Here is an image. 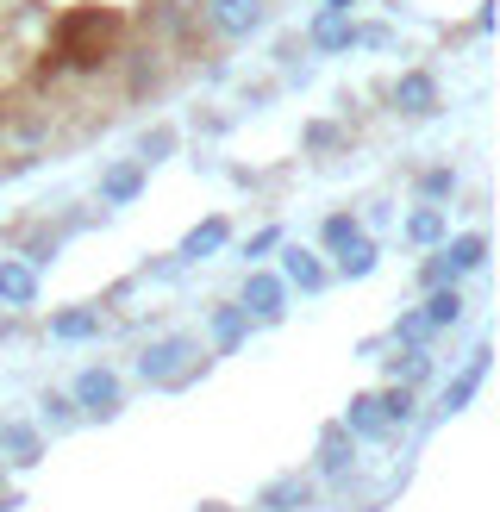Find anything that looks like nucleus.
<instances>
[{
  "mask_svg": "<svg viewBox=\"0 0 500 512\" xmlns=\"http://www.w3.org/2000/svg\"><path fill=\"white\" fill-rule=\"evenodd\" d=\"M282 281H288V288L319 294V288H325V263H319V256H307V250H288V256H282Z\"/></svg>",
  "mask_w": 500,
  "mask_h": 512,
  "instance_id": "10",
  "label": "nucleus"
},
{
  "mask_svg": "<svg viewBox=\"0 0 500 512\" xmlns=\"http://www.w3.org/2000/svg\"><path fill=\"white\" fill-rule=\"evenodd\" d=\"M394 107H400V113H413V119H425V113L438 107V82H432L425 69L400 75V82H394Z\"/></svg>",
  "mask_w": 500,
  "mask_h": 512,
  "instance_id": "6",
  "label": "nucleus"
},
{
  "mask_svg": "<svg viewBox=\"0 0 500 512\" xmlns=\"http://www.w3.org/2000/svg\"><path fill=\"white\" fill-rule=\"evenodd\" d=\"M44 413L57 419V425H69V419H75V400H63V394H44Z\"/></svg>",
  "mask_w": 500,
  "mask_h": 512,
  "instance_id": "25",
  "label": "nucleus"
},
{
  "mask_svg": "<svg viewBox=\"0 0 500 512\" xmlns=\"http://www.w3.org/2000/svg\"><path fill=\"white\" fill-rule=\"evenodd\" d=\"M0 450H7L13 463H38V456H44V444H38L32 425H0Z\"/></svg>",
  "mask_w": 500,
  "mask_h": 512,
  "instance_id": "13",
  "label": "nucleus"
},
{
  "mask_svg": "<svg viewBox=\"0 0 500 512\" xmlns=\"http://www.w3.org/2000/svg\"><path fill=\"white\" fill-rule=\"evenodd\" d=\"M225 238H232V225H225V219H207V225H194V232L182 238V256H207V250H219Z\"/></svg>",
  "mask_w": 500,
  "mask_h": 512,
  "instance_id": "16",
  "label": "nucleus"
},
{
  "mask_svg": "<svg viewBox=\"0 0 500 512\" xmlns=\"http://www.w3.org/2000/svg\"><path fill=\"white\" fill-rule=\"evenodd\" d=\"M344 431H350V438H388V419H382V406H375V394H357V400H350Z\"/></svg>",
  "mask_w": 500,
  "mask_h": 512,
  "instance_id": "9",
  "label": "nucleus"
},
{
  "mask_svg": "<svg viewBox=\"0 0 500 512\" xmlns=\"http://www.w3.org/2000/svg\"><path fill=\"white\" fill-rule=\"evenodd\" d=\"M407 238H413V244H438V238H444V213H438V207H419V213L407 219Z\"/></svg>",
  "mask_w": 500,
  "mask_h": 512,
  "instance_id": "19",
  "label": "nucleus"
},
{
  "mask_svg": "<svg viewBox=\"0 0 500 512\" xmlns=\"http://www.w3.org/2000/svg\"><path fill=\"white\" fill-rule=\"evenodd\" d=\"M350 7H357V0H325L319 13H350Z\"/></svg>",
  "mask_w": 500,
  "mask_h": 512,
  "instance_id": "27",
  "label": "nucleus"
},
{
  "mask_svg": "<svg viewBox=\"0 0 500 512\" xmlns=\"http://www.w3.org/2000/svg\"><path fill=\"white\" fill-rule=\"evenodd\" d=\"M294 500H307V481H300V475H282V481H275V488H263V512H288Z\"/></svg>",
  "mask_w": 500,
  "mask_h": 512,
  "instance_id": "18",
  "label": "nucleus"
},
{
  "mask_svg": "<svg viewBox=\"0 0 500 512\" xmlns=\"http://www.w3.org/2000/svg\"><path fill=\"white\" fill-rule=\"evenodd\" d=\"M419 319H425V325H457V319H463V294H457V288H432V300H425Z\"/></svg>",
  "mask_w": 500,
  "mask_h": 512,
  "instance_id": "15",
  "label": "nucleus"
},
{
  "mask_svg": "<svg viewBox=\"0 0 500 512\" xmlns=\"http://www.w3.org/2000/svg\"><path fill=\"white\" fill-rule=\"evenodd\" d=\"M350 238H363V232H357V219H350V213H332V219H325V244H332V250H344Z\"/></svg>",
  "mask_w": 500,
  "mask_h": 512,
  "instance_id": "21",
  "label": "nucleus"
},
{
  "mask_svg": "<svg viewBox=\"0 0 500 512\" xmlns=\"http://www.w3.org/2000/svg\"><path fill=\"white\" fill-rule=\"evenodd\" d=\"M425 331H432V325H425L419 313H400V325H394V338H407V344H419Z\"/></svg>",
  "mask_w": 500,
  "mask_h": 512,
  "instance_id": "23",
  "label": "nucleus"
},
{
  "mask_svg": "<svg viewBox=\"0 0 500 512\" xmlns=\"http://www.w3.org/2000/svg\"><path fill=\"white\" fill-rule=\"evenodd\" d=\"M419 188H425V194H432V200H438V194H450V188H457V175H450V169H432V175H425V182H419Z\"/></svg>",
  "mask_w": 500,
  "mask_h": 512,
  "instance_id": "24",
  "label": "nucleus"
},
{
  "mask_svg": "<svg viewBox=\"0 0 500 512\" xmlns=\"http://www.w3.org/2000/svg\"><path fill=\"white\" fill-rule=\"evenodd\" d=\"M313 44L319 50H350V44H357V25H350L344 13H319L313 19Z\"/></svg>",
  "mask_w": 500,
  "mask_h": 512,
  "instance_id": "12",
  "label": "nucleus"
},
{
  "mask_svg": "<svg viewBox=\"0 0 500 512\" xmlns=\"http://www.w3.org/2000/svg\"><path fill=\"white\" fill-rule=\"evenodd\" d=\"M125 63V19L113 7H69L50 25V82L57 75H100Z\"/></svg>",
  "mask_w": 500,
  "mask_h": 512,
  "instance_id": "1",
  "label": "nucleus"
},
{
  "mask_svg": "<svg viewBox=\"0 0 500 512\" xmlns=\"http://www.w3.org/2000/svg\"><path fill=\"white\" fill-rule=\"evenodd\" d=\"M194 363H200V344L194 338H157V344H150L144 350V381H169V388H175V381H188L194 375Z\"/></svg>",
  "mask_w": 500,
  "mask_h": 512,
  "instance_id": "2",
  "label": "nucleus"
},
{
  "mask_svg": "<svg viewBox=\"0 0 500 512\" xmlns=\"http://www.w3.org/2000/svg\"><path fill=\"white\" fill-rule=\"evenodd\" d=\"M75 406H82L88 419H113L119 413V375L113 369H82L75 375V394H69Z\"/></svg>",
  "mask_w": 500,
  "mask_h": 512,
  "instance_id": "4",
  "label": "nucleus"
},
{
  "mask_svg": "<svg viewBox=\"0 0 500 512\" xmlns=\"http://www.w3.org/2000/svg\"><path fill=\"white\" fill-rule=\"evenodd\" d=\"M244 331H250V313H244V306H219V313H213V338H219V350H238Z\"/></svg>",
  "mask_w": 500,
  "mask_h": 512,
  "instance_id": "14",
  "label": "nucleus"
},
{
  "mask_svg": "<svg viewBox=\"0 0 500 512\" xmlns=\"http://www.w3.org/2000/svg\"><path fill=\"white\" fill-rule=\"evenodd\" d=\"M200 19L213 25L219 44H232V38H250L263 25V0H200Z\"/></svg>",
  "mask_w": 500,
  "mask_h": 512,
  "instance_id": "3",
  "label": "nucleus"
},
{
  "mask_svg": "<svg viewBox=\"0 0 500 512\" xmlns=\"http://www.w3.org/2000/svg\"><path fill=\"white\" fill-rule=\"evenodd\" d=\"M282 306H288V281H282V275H250V281H244V313L282 319Z\"/></svg>",
  "mask_w": 500,
  "mask_h": 512,
  "instance_id": "5",
  "label": "nucleus"
},
{
  "mask_svg": "<svg viewBox=\"0 0 500 512\" xmlns=\"http://www.w3.org/2000/svg\"><path fill=\"white\" fill-rule=\"evenodd\" d=\"M375 269V244L369 238H350L344 250H338V275H350V281H363Z\"/></svg>",
  "mask_w": 500,
  "mask_h": 512,
  "instance_id": "17",
  "label": "nucleus"
},
{
  "mask_svg": "<svg viewBox=\"0 0 500 512\" xmlns=\"http://www.w3.org/2000/svg\"><path fill=\"white\" fill-rule=\"evenodd\" d=\"M138 194H144V163H119V169L100 175V200H107V207H125V200H138Z\"/></svg>",
  "mask_w": 500,
  "mask_h": 512,
  "instance_id": "8",
  "label": "nucleus"
},
{
  "mask_svg": "<svg viewBox=\"0 0 500 512\" xmlns=\"http://www.w3.org/2000/svg\"><path fill=\"white\" fill-rule=\"evenodd\" d=\"M375 406H382V419H388V431L413 419V394H407V388H388V394H375Z\"/></svg>",
  "mask_w": 500,
  "mask_h": 512,
  "instance_id": "20",
  "label": "nucleus"
},
{
  "mask_svg": "<svg viewBox=\"0 0 500 512\" xmlns=\"http://www.w3.org/2000/svg\"><path fill=\"white\" fill-rule=\"evenodd\" d=\"M50 338H63V344H75V338H100V313H94V306L57 313V319H50Z\"/></svg>",
  "mask_w": 500,
  "mask_h": 512,
  "instance_id": "11",
  "label": "nucleus"
},
{
  "mask_svg": "<svg viewBox=\"0 0 500 512\" xmlns=\"http://www.w3.org/2000/svg\"><path fill=\"white\" fill-rule=\"evenodd\" d=\"M200 512H225V506H200Z\"/></svg>",
  "mask_w": 500,
  "mask_h": 512,
  "instance_id": "28",
  "label": "nucleus"
},
{
  "mask_svg": "<svg viewBox=\"0 0 500 512\" xmlns=\"http://www.w3.org/2000/svg\"><path fill=\"white\" fill-rule=\"evenodd\" d=\"M169 150H175V132H169V125H163V132H150V138H144V163H157V157H169Z\"/></svg>",
  "mask_w": 500,
  "mask_h": 512,
  "instance_id": "22",
  "label": "nucleus"
},
{
  "mask_svg": "<svg viewBox=\"0 0 500 512\" xmlns=\"http://www.w3.org/2000/svg\"><path fill=\"white\" fill-rule=\"evenodd\" d=\"M275 244H282V232L269 225V232H257V238H250V256H263V250H275Z\"/></svg>",
  "mask_w": 500,
  "mask_h": 512,
  "instance_id": "26",
  "label": "nucleus"
},
{
  "mask_svg": "<svg viewBox=\"0 0 500 512\" xmlns=\"http://www.w3.org/2000/svg\"><path fill=\"white\" fill-rule=\"evenodd\" d=\"M0 300H7V306H32L38 300V269L19 263V256H0Z\"/></svg>",
  "mask_w": 500,
  "mask_h": 512,
  "instance_id": "7",
  "label": "nucleus"
}]
</instances>
